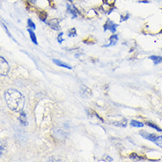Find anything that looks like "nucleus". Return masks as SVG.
<instances>
[{
	"instance_id": "obj_4",
	"label": "nucleus",
	"mask_w": 162,
	"mask_h": 162,
	"mask_svg": "<svg viewBox=\"0 0 162 162\" xmlns=\"http://www.w3.org/2000/svg\"><path fill=\"white\" fill-rule=\"evenodd\" d=\"M10 72V66L7 60L0 56V76H6Z\"/></svg>"
},
{
	"instance_id": "obj_15",
	"label": "nucleus",
	"mask_w": 162,
	"mask_h": 162,
	"mask_svg": "<svg viewBox=\"0 0 162 162\" xmlns=\"http://www.w3.org/2000/svg\"><path fill=\"white\" fill-rule=\"evenodd\" d=\"M38 15H39V19H40L42 22L47 23V22H48V21H47L48 14H47V13H46L45 11H40L39 13H38Z\"/></svg>"
},
{
	"instance_id": "obj_22",
	"label": "nucleus",
	"mask_w": 162,
	"mask_h": 162,
	"mask_svg": "<svg viewBox=\"0 0 162 162\" xmlns=\"http://www.w3.org/2000/svg\"><path fill=\"white\" fill-rule=\"evenodd\" d=\"M63 32H60L59 34H58V36H57V42L59 43V44H62L63 42Z\"/></svg>"
},
{
	"instance_id": "obj_8",
	"label": "nucleus",
	"mask_w": 162,
	"mask_h": 162,
	"mask_svg": "<svg viewBox=\"0 0 162 162\" xmlns=\"http://www.w3.org/2000/svg\"><path fill=\"white\" fill-rule=\"evenodd\" d=\"M19 121L22 126H27L28 124V120H27V117L26 113L22 110L20 112V115H19Z\"/></svg>"
},
{
	"instance_id": "obj_17",
	"label": "nucleus",
	"mask_w": 162,
	"mask_h": 162,
	"mask_svg": "<svg viewBox=\"0 0 162 162\" xmlns=\"http://www.w3.org/2000/svg\"><path fill=\"white\" fill-rule=\"evenodd\" d=\"M116 2V0H102L103 4L108 5V7H113V6H115Z\"/></svg>"
},
{
	"instance_id": "obj_26",
	"label": "nucleus",
	"mask_w": 162,
	"mask_h": 162,
	"mask_svg": "<svg viewBox=\"0 0 162 162\" xmlns=\"http://www.w3.org/2000/svg\"><path fill=\"white\" fill-rule=\"evenodd\" d=\"M139 3H149V1H146V0H143V1H139Z\"/></svg>"
},
{
	"instance_id": "obj_16",
	"label": "nucleus",
	"mask_w": 162,
	"mask_h": 162,
	"mask_svg": "<svg viewBox=\"0 0 162 162\" xmlns=\"http://www.w3.org/2000/svg\"><path fill=\"white\" fill-rule=\"evenodd\" d=\"M130 126L132 127H135V128H142L144 126V124L143 122H140V121H138V120H131L130 121Z\"/></svg>"
},
{
	"instance_id": "obj_21",
	"label": "nucleus",
	"mask_w": 162,
	"mask_h": 162,
	"mask_svg": "<svg viewBox=\"0 0 162 162\" xmlns=\"http://www.w3.org/2000/svg\"><path fill=\"white\" fill-rule=\"evenodd\" d=\"M27 26H28L29 28H31L33 30H35L36 29V26H35V22L32 21V19H27Z\"/></svg>"
},
{
	"instance_id": "obj_3",
	"label": "nucleus",
	"mask_w": 162,
	"mask_h": 162,
	"mask_svg": "<svg viewBox=\"0 0 162 162\" xmlns=\"http://www.w3.org/2000/svg\"><path fill=\"white\" fill-rule=\"evenodd\" d=\"M66 12L71 16L72 19H77L79 15H81V11H80V9L74 4L66 3Z\"/></svg>"
},
{
	"instance_id": "obj_25",
	"label": "nucleus",
	"mask_w": 162,
	"mask_h": 162,
	"mask_svg": "<svg viewBox=\"0 0 162 162\" xmlns=\"http://www.w3.org/2000/svg\"><path fill=\"white\" fill-rule=\"evenodd\" d=\"M64 1H66V3H70V4H73V2H74V0H64Z\"/></svg>"
},
{
	"instance_id": "obj_23",
	"label": "nucleus",
	"mask_w": 162,
	"mask_h": 162,
	"mask_svg": "<svg viewBox=\"0 0 162 162\" xmlns=\"http://www.w3.org/2000/svg\"><path fill=\"white\" fill-rule=\"evenodd\" d=\"M130 17V13H126L125 15H122L121 16V22H125V21H127Z\"/></svg>"
},
{
	"instance_id": "obj_11",
	"label": "nucleus",
	"mask_w": 162,
	"mask_h": 162,
	"mask_svg": "<svg viewBox=\"0 0 162 162\" xmlns=\"http://www.w3.org/2000/svg\"><path fill=\"white\" fill-rule=\"evenodd\" d=\"M118 41V36L117 35H112L109 37V43L108 45H105L103 47H109V46H114L117 44Z\"/></svg>"
},
{
	"instance_id": "obj_5",
	"label": "nucleus",
	"mask_w": 162,
	"mask_h": 162,
	"mask_svg": "<svg viewBox=\"0 0 162 162\" xmlns=\"http://www.w3.org/2000/svg\"><path fill=\"white\" fill-rule=\"evenodd\" d=\"M51 134H52V137H54V139L58 140V141H63L66 138V133L58 128L53 129Z\"/></svg>"
},
{
	"instance_id": "obj_14",
	"label": "nucleus",
	"mask_w": 162,
	"mask_h": 162,
	"mask_svg": "<svg viewBox=\"0 0 162 162\" xmlns=\"http://www.w3.org/2000/svg\"><path fill=\"white\" fill-rule=\"evenodd\" d=\"M150 59L152 60V62L154 63V65H158L162 63V57L161 56H156V55H152L149 57Z\"/></svg>"
},
{
	"instance_id": "obj_9",
	"label": "nucleus",
	"mask_w": 162,
	"mask_h": 162,
	"mask_svg": "<svg viewBox=\"0 0 162 162\" xmlns=\"http://www.w3.org/2000/svg\"><path fill=\"white\" fill-rule=\"evenodd\" d=\"M53 62H54V63H55L57 67L63 68H67V69H69V70L72 69V68H71L70 65H68L67 63H65V62H63V61H62V60H59V59H53Z\"/></svg>"
},
{
	"instance_id": "obj_12",
	"label": "nucleus",
	"mask_w": 162,
	"mask_h": 162,
	"mask_svg": "<svg viewBox=\"0 0 162 162\" xmlns=\"http://www.w3.org/2000/svg\"><path fill=\"white\" fill-rule=\"evenodd\" d=\"M80 93L83 97H91V95H92L91 90L88 87H86L85 85H82L80 87Z\"/></svg>"
},
{
	"instance_id": "obj_1",
	"label": "nucleus",
	"mask_w": 162,
	"mask_h": 162,
	"mask_svg": "<svg viewBox=\"0 0 162 162\" xmlns=\"http://www.w3.org/2000/svg\"><path fill=\"white\" fill-rule=\"evenodd\" d=\"M4 99L7 106L13 112H20L25 106V97L23 94L14 89H9L4 92Z\"/></svg>"
},
{
	"instance_id": "obj_24",
	"label": "nucleus",
	"mask_w": 162,
	"mask_h": 162,
	"mask_svg": "<svg viewBox=\"0 0 162 162\" xmlns=\"http://www.w3.org/2000/svg\"><path fill=\"white\" fill-rule=\"evenodd\" d=\"M27 1H28V3L30 4H35L36 2H37V0H27Z\"/></svg>"
},
{
	"instance_id": "obj_7",
	"label": "nucleus",
	"mask_w": 162,
	"mask_h": 162,
	"mask_svg": "<svg viewBox=\"0 0 162 162\" xmlns=\"http://www.w3.org/2000/svg\"><path fill=\"white\" fill-rule=\"evenodd\" d=\"M46 24H48V26L49 27H51L53 30H56V31H59L60 30V20L57 19V18H53V19L49 20Z\"/></svg>"
},
{
	"instance_id": "obj_6",
	"label": "nucleus",
	"mask_w": 162,
	"mask_h": 162,
	"mask_svg": "<svg viewBox=\"0 0 162 162\" xmlns=\"http://www.w3.org/2000/svg\"><path fill=\"white\" fill-rule=\"evenodd\" d=\"M117 27H118V25H117V24H116L115 22H113L110 19H108V20H107V22H106L105 24L103 25V30H104V32H106V31L109 30V31H110V32H112V33H116V28H117Z\"/></svg>"
},
{
	"instance_id": "obj_20",
	"label": "nucleus",
	"mask_w": 162,
	"mask_h": 162,
	"mask_svg": "<svg viewBox=\"0 0 162 162\" xmlns=\"http://www.w3.org/2000/svg\"><path fill=\"white\" fill-rule=\"evenodd\" d=\"M130 158L131 159V160H134V161H144L145 159L144 158H143L141 156H139V155H138L137 153H132L131 155H130Z\"/></svg>"
},
{
	"instance_id": "obj_10",
	"label": "nucleus",
	"mask_w": 162,
	"mask_h": 162,
	"mask_svg": "<svg viewBox=\"0 0 162 162\" xmlns=\"http://www.w3.org/2000/svg\"><path fill=\"white\" fill-rule=\"evenodd\" d=\"M7 151V142L6 140H0V158Z\"/></svg>"
},
{
	"instance_id": "obj_13",
	"label": "nucleus",
	"mask_w": 162,
	"mask_h": 162,
	"mask_svg": "<svg viewBox=\"0 0 162 162\" xmlns=\"http://www.w3.org/2000/svg\"><path fill=\"white\" fill-rule=\"evenodd\" d=\"M27 32H28V34H29V36H30L31 41H32L35 45H38V42H37V38H36V36H35V33L34 32V30L31 29V28H28V29H27Z\"/></svg>"
},
{
	"instance_id": "obj_18",
	"label": "nucleus",
	"mask_w": 162,
	"mask_h": 162,
	"mask_svg": "<svg viewBox=\"0 0 162 162\" xmlns=\"http://www.w3.org/2000/svg\"><path fill=\"white\" fill-rule=\"evenodd\" d=\"M77 36V30L75 27H71L68 30V37H75Z\"/></svg>"
},
{
	"instance_id": "obj_2",
	"label": "nucleus",
	"mask_w": 162,
	"mask_h": 162,
	"mask_svg": "<svg viewBox=\"0 0 162 162\" xmlns=\"http://www.w3.org/2000/svg\"><path fill=\"white\" fill-rule=\"evenodd\" d=\"M140 136L143 137L144 139H147L154 143H156L158 146H160L161 148H162V136L161 137H158L154 134H152V133H148L146 131H140Z\"/></svg>"
},
{
	"instance_id": "obj_19",
	"label": "nucleus",
	"mask_w": 162,
	"mask_h": 162,
	"mask_svg": "<svg viewBox=\"0 0 162 162\" xmlns=\"http://www.w3.org/2000/svg\"><path fill=\"white\" fill-rule=\"evenodd\" d=\"M145 124L147 125V126H149V127H151V128H152V129H156L157 131H159V132H162V129L161 128H159L156 124H154V123H152V122H150V121H147V122H145Z\"/></svg>"
}]
</instances>
